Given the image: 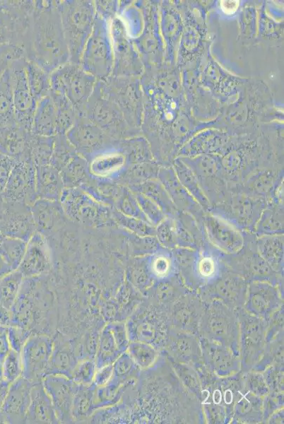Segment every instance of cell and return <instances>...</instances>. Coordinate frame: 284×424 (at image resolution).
I'll list each match as a JSON object with an SVG mask.
<instances>
[{"instance_id":"603a6c76","label":"cell","mask_w":284,"mask_h":424,"mask_svg":"<svg viewBox=\"0 0 284 424\" xmlns=\"http://www.w3.org/2000/svg\"><path fill=\"white\" fill-rule=\"evenodd\" d=\"M31 131L33 134L44 136L58 134L57 108L49 95L37 101Z\"/></svg>"},{"instance_id":"8d00e7d4","label":"cell","mask_w":284,"mask_h":424,"mask_svg":"<svg viewBox=\"0 0 284 424\" xmlns=\"http://www.w3.org/2000/svg\"><path fill=\"white\" fill-rule=\"evenodd\" d=\"M168 359L183 385L201 401V384L200 376L196 370L194 369V367L187 364L177 363L169 358Z\"/></svg>"},{"instance_id":"9c48e42d","label":"cell","mask_w":284,"mask_h":424,"mask_svg":"<svg viewBox=\"0 0 284 424\" xmlns=\"http://www.w3.org/2000/svg\"><path fill=\"white\" fill-rule=\"evenodd\" d=\"M82 115L114 139L122 136L125 130V119L122 112L104 92L98 80Z\"/></svg>"},{"instance_id":"9a60e30c","label":"cell","mask_w":284,"mask_h":424,"mask_svg":"<svg viewBox=\"0 0 284 424\" xmlns=\"http://www.w3.org/2000/svg\"><path fill=\"white\" fill-rule=\"evenodd\" d=\"M204 309L201 298L185 294L167 312L170 328L199 337V326Z\"/></svg>"},{"instance_id":"e0dca14e","label":"cell","mask_w":284,"mask_h":424,"mask_svg":"<svg viewBox=\"0 0 284 424\" xmlns=\"http://www.w3.org/2000/svg\"><path fill=\"white\" fill-rule=\"evenodd\" d=\"M283 305L276 286L265 281H253L247 288L243 308L249 313L268 322Z\"/></svg>"},{"instance_id":"6125c7cd","label":"cell","mask_w":284,"mask_h":424,"mask_svg":"<svg viewBox=\"0 0 284 424\" xmlns=\"http://www.w3.org/2000/svg\"><path fill=\"white\" fill-rule=\"evenodd\" d=\"M4 1H3V0H0V11H1V9H2L3 4H4Z\"/></svg>"},{"instance_id":"7a4b0ae2","label":"cell","mask_w":284,"mask_h":424,"mask_svg":"<svg viewBox=\"0 0 284 424\" xmlns=\"http://www.w3.org/2000/svg\"><path fill=\"white\" fill-rule=\"evenodd\" d=\"M34 2V11L23 44L25 59L51 74L69 62L61 20L60 1Z\"/></svg>"},{"instance_id":"bcb514c9","label":"cell","mask_w":284,"mask_h":424,"mask_svg":"<svg viewBox=\"0 0 284 424\" xmlns=\"http://www.w3.org/2000/svg\"><path fill=\"white\" fill-rule=\"evenodd\" d=\"M25 58L23 49L13 44L0 45V78L11 64L18 59Z\"/></svg>"},{"instance_id":"d590c367","label":"cell","mask_w":284,"mask_h":424,"mask_svg":"<svg viewBox=\"0 0 284 424\" xmlns=\"http://www.w3.org/2000/svg\"><path fill=\"white\" fill-rule=\"evenodd\" d=\"M112 379L122 385H125L133 379H137L141 370L126 351L116 359L112 363Z\"/></svg>"},{"instance_id":"f907efd6","label":"cell","mask_w":284,"mask_h":424,"mask_svg":"<svg viewBox=\"0 0 284 424\" xmlns=\"http://www.w3.org/2000/svg\"><path fill=\"white\" fill-rule=\"evenodd\" d=\"M119 351L124 353L126 351L129 343L126 324L122 321L113 322L107 324Z\"/></svg>"},{"instance_id":"d6a6232c","label":"cell","mask_w":284,"mask_h":424,"mask_svg":"<svg viewBox=\"0 0 284 424\" xmlns=\"http://www.w3.org/2000/svg\"><path fill=\"white\" fill-rule=\"evenodd\" d=\"M49 95L55 104L57 112L58 134H64L70 129L74 124L78 113L72 103L61 93L50 89Z\"/></svg>"},{"instance_id":"f35d334b","label":"cell","mask_w":284,"mask_h":424,"mask_svg":"<svg viewBox=\"0 0 284 424\" xmlns=\"http://www.w3.org/2000/svg\"><path fill=\"white\" fill-rule=\"evenodd\" d=\"M20 272H13L6 275L0 281V304L8 309L14 305L22 282Z\"/></svg>"},{"instance_id":"680465c9","label":"cell","mask_w":284,"mask_h":424,"mask_svg":"<svg viewBox=\"0 0 284 424\" xmlns=\"http://www.w3.org/2000/svg\"><path fill=\"white\" fill-rule=\"evenodd\" d=\"M10 384L3 378L0 379V412L7 396Z\"/></svg>"},{"instance_id":"7bdbcfd3","label":"cell","mask_w":284,"mask_h":424,"mask_svg":"<svg viewBox=\"0 0 284 424\" xmlns=\"http://www.w3.org/2000/svg\"><path fill=\"white\" fill-rule=\"evenodd\" d=\"M243 384L245 389L259 397H264L269 394V389L266 384L264 375L259 372L249 371L242 373Z\"/></svg>"},{"instance_id":"f6af8a7d","label":"cell","mask_w":284,"mask_h":424,"mask_svg":"<svg viewBox=\"0 0 284 424\" xmlns=\"http://www.w3.org/2000/svg\"><path fill=\"white\" fill-rule=\"evenodd\" d=\"M264 375L269 393L278 394L283 391V365L273 364L267 367Z\"/></svg>"},{"instance_id":"d4e9b609","label":"cell","mask_w":284,"mask_h":424,"mask_svg":"<svg viewBox=\"0 0 284 424\" xmlns=\"http://www.w3.org/2000/svg\"><path fill=\"white\" fill-rule=\"evenodd\" d=\"M263 418V400L247 391L243 384L239 397L235 401L232 420L236 423H254Z\"/></svg>"},{"instance_id":"e575fe53","label":"cell","mask_w":284,"mask_h":424,"mask_svg":"<svg viewBox=\"0 0 284 424\" xmlns=\"http://www.w3.org/2000/svg\"><path fill=\"white\" fill-rule=\"evenodd\" d=\"M126 351L142 370L151 367L159 357V351L141 341H129Z\"/></svg>"},{"instance_id":"484cf974","label":"cell","mask_w":284,"mask_h":424,"mask_svg":"<svg viewBox=\"0 0 284 424\" xmlns=\"http://www.w3.org/2000/svg\"><path fill=\"white\" fill-rule=\"evenodd\" d=\"M191 271L192 284L196 286L212 283L221 275V269L217 258L208 253L198 255L191 261Z\"/></svg>"},{"instance_id":"1f68e13d","label":"cell","mask_w":284,"mask_h":424,"mask_svg":"<svg viewBox=\"0 0 284 424\" xmlns=\"http://www.w3.org/2000/svg\"><path fill=\"white\" fill-rule=\"evenodd\" d=\"M125 160L123 153L112 148L95 156L91 161L90 170L95 175L105 177L121 169Z\"/></svg>"},{"instance_id":"816d5d0a","label":"cell","mask_w":284,"mask_h":424,"mask_svg":"<svg viewBox=\"0 0 284 424\" xmlns=\"http://www.w3.org/2000/svg\"><path fill=\"white\" fill-rule=\"evenodd\" d=\"M141 204L143 206L142 207L146 213V216L153 223L158 225L162 221L164 214L157 204L150 199L142 198Z\"/></svg>"},{"instance_id":"60d3db41","label":"cell","mask_w":284,"mask_h":424,"mask_svg":"<svg viewBox=\"0 0 284 424\" xmlns=\"http://www.w3.org/2000/svg\"><path fill=\"white\" fill-rule=\"evenodd\" d=\"M97 367L93 358L83 359L75 365L71 379L78 384L89 385L93 383Z\"/></svg>"},{"instance_id":"f546056e","label":"cell","mask_w":284,"mask_h":424,"mask_svg":"<svg viewBox=\"0 0 284 424\" xmlns=\"http://www.w3.org/2000/svg\"><path fill=\"white\" fill-rule=\"evenodd\" d=\"M122 353L108 324H106L100 331L96 344L94 360L97 369L112 364Z\"/></svg>"},{"instance_id":"ab89813d","label":"cell","mask_w":284,"mask_h":424,"mask_svg":"<svg viewBox=\"0 0 284 424\" xmlns=\"http://www.w3.org/2000/svg\"><path fill=\"white\" fill-rule=\"evenodd\" d=\"M124 386L111 379L105 385L96 387L94 396L95 411L116 404L119 400Z\"/></svg>"},{"instance_id":"8fae6325","label":"cell","mask_w":284,"mask_h":424,"mask_svg":"<svg viewBox=\"0 0 284 424\" xmlns=\"http://www.w3.org/2000/svg\"><path fill=\"white\" fill-rule=\"evenodd\" d=\"M8 69L16 122L28 132H32L37 102L29 88L25 70V59L20 58L13 61Z\"/></svg>"},{"instance_id":"c3c4849f","label":"cell","mask_w":284,"mask_h":424,"mask_svg":"<svg viewBox=\"0 0 284 424\" xmlns=\"http://www.w3.org/2000/svg\"><path fill=\"white\" fill-rule=\"evenodd\" d=\"M96 14L108 23L117 18L119 14V1H94Z\"/></svg>"},{"instance_id":"52a82bcc","label":"cell","mask_w":284,"mask_h":424,"mask_svg":"<svg viewBox=\"0 0 284 424\" xmlns=\"http://www.w3.org/2000/svg\"><path fill=\"white\" fill-rule=\"evenodd\" d=\"M97 79L78 64L68 62L50 74L51 90L66 95L78 115H82Z\"/></svg>"},{"instance_id":"7402d4cb","label":"cell","mask_w":284,"mask_h":424,"mask_svg":"<svg viewBox=\"0 0 284 424\" xmlns=\"http://www.w3.org/2000/svg\"><path fill=\"white\" fill-rule=\"evenodd\" d=\"M25 423H59L42 381L32 384Z\"/></svg>"},{"instance_id":"6da1fadb","label":"cell","mask_w":284,"mask_h":424,"mask_svg":"<svg viewBox=\"0 0 284 424\" xmlns=\"http://www.w3.org/2000/svg\"><path fill=\"white\" fill-rule=\"evenodd\" d=\"M145 406L157 423H194L201 420V401L177 376L168 358L158 357L143 370Z\"/></svg>"},{"instance_id":"f5cc1de1","label":"cell","mask_w":284,"mask_h":424,"mask_svg":"<svg viewBox=\"0 0 284 424\" xmlns=\"http://www.w3.org/2000/svg\"><path fill=\"white\" fill-rule=\"evenodd\" d=\"M180 182L200 201H204L203 195L201 194L200 189L196 179L191 172H177Z\"/></svg>"},{"instance_id":"6f0895ef","label":"cell","mask_w":284,"mask_h":424,"mask_svg":"<svg viewBox=\"0 0 284 424\" xmlns=\"http://www.w3.org/2000/svg\"><path fill=\"white\" fill-rule=\"evenodd\" d=\"M239 6L238 1H221L220 6L226 14H232L236 11Z\"/></svg>"},{"instance_id":"7dc6e473","label":"cell","mask_w":284,"mask_h":424,"mask_svg":"<svg viewBox=\"0 0 284 424\" xmlns=\"http://www.w3.org/2000/svg\"><path fill=\"white\" fill-rule=\"evenodd\" d=\"M6 335L11 350L20 353L24 344L31 335V331L20 326L13 325L8 327Z\"/></svg>"},{"instance_id":"91938a15","label":"cell","mask_w":284,"mask_h":424,"mask_svg":"<svg viewBox=\"0 0 284 424\" xmlns=\"http://www.w3.org/2000/svg\"><path fill=\"white\" fill-rule=\"evenodd\" d=\"M8 327L0 325V334L6 333Z\"/></svg>"},{"instance_id":"94428289","label":"cell","mask_w":284,"mask_h":424,"mask_svg":"<svg viewBox=\"0 0 284 424\" xmlns=\"http://www.w3.org/2000/svg\"><path fill=\"white\" fill-rule=\"evenodd\" d=\"M2 379V368L1 363H0V379Z\"/></svg>"},{"instance_id":"4dcf8cb0","label":"cell","mask_w":284,"mask_h":424,"mask_svg":"<svg viewBox=\"0 0 284 424\" xmlns=\"http://www.w3.org/2000/svg\"><path fill=\"white\" fill-rule=\"evenodd\" d=\"M25 70L30 92L36 102L49 95L50 74L36 63L25 59Z\"/></svg>"},{"instance_id":"4fadbf2b","label":"cell","mask_w":284,"mask_h":424,"mask_svg":"<svg viewBox=\"0 0 284 424\" xmlns=\"http://www.w3.org/2000/svg\"><path fill=\"white\" fill-rule=\"evenodd\" d=\"M65 136L78 151L87 155L94 154V158L114 148V139L83 115L78 116Z\"/></svg>"},{"instance_id":"cb8c5ba5","label":"cell","mask_w":284,"mask_h":424,"mask_svg":"<svg viewBox=\"0 0 284 424\" xmlns=\"http://www.w3.org/2000/svg\"><path fill=\"white\" fill-rule=\"evenodd\" d=\"M173 277L159 280L146 292V300L166 312L182 296L187 294L184 287L172 281Z\"/></svg>"},{"instance_id":"d6986e66","label":"cell","mask_w":284,"mask_h":424,"mask_svg":"<svg viewBox=\"0 0 284 424\" xmlns=\"http://www.w3.org/2000/svg\"><path fill=\"white\" fill-rule=\"evenodd\" d=\"M163 350L177 363L194 367L201 365L202 355L199 337L170 328Z\"/></svg>"},{"instance_id":"83f0119b","label":"cell","mask_w":284,"mask_h":424,"mask_svg":"<svg viewBox=\"0 0 284 424\" xmlns=\"http://www.w3.org/2000/svg\"><path fill=\"white\" fill-rule=\"evenodd\" d=\"M31 134L17 122L0 126V151L9 154L24 152Z\"/></svg>"},{"instance_id":"ee69618b","label":"cell","mask_w":284,"mask_h":424,"mask_svg":"<svg viewBox=\"0 0 284 424\" xmlns=\"http://www.w3.org/2000/svg\"><path fill=\"white\" fill-rule=\"evenodd\" d=\"M277 239H268L264 242L262 254L266 259L267 264H270L271 268L274 270L280 269L282 265V243L276 241Z\"/></svg>"},{"instance_id":"277c9868","label":"cell","mask_w":284,"mask_h":424,"mask_svg":"<svg viewBox=\"0 0 284 424\" xmlns=\"http://www.w3.org/2000/svg\"><path fill=\"white\" fill-rule=\"evenodd\" d=\"M203 302L199 336L229 348L239 357V324L236 310L218 300Z\"/></svg>"},{"instance_id":"ba28073f","label":"cell","mask_w":284,"mask_h":424,"mask_svg":"<svg viewBox=\"0 0 284 424\" xmlns=\"http://www.w3.org/2000/svg\"><path fill=\"white\" fill-rule=\"evenodd\" d=\"M239 324V358L241 370H253L263 356L268 322L247 312L243 307L235 310Z\"/></svg>"},{"instance_id":"9f6ffc18","label":"cell","mask_w":284,"mask_h":424,"mask_svg":"<svg viewBox=\"0 0 284 424\" xmlns=\"http://www.w3.org/2000/svg\"><path fill=\"white\" fill-rule=\"evenodd\" d=\"M11 348L6 333L0 334V363H2Z\"/></svg>"},{"instance_id":"5b68a950","label":"cell","mask_w":284,"mask_h":424,"mask_svg":"<svg viewBox=\"0 0 284 424\" xmlns=\"http://www.w3.org/2000/svg\"><path fill=\"white\" fill-rule=\"evenodd\" d=\"M129 317L125 324L130 341L144 342L163 350L170 329L165 310L145 299Z\"/></svg>"},{"instance_id":"ffe728a7","label":"cell","mask_w":284,"mask_h":424,"mask_svg":"<svg viewBox=\"0 0 284 424\" xmlns=\"http://www.w3.org/2000/svg\"><path fill=\"white\" fill-rule=\"evenodd\" d=\"M32 384L23 376L10 384L0 412V420L9 423H25Z\"/></svg>"},{"instance_id":"2e32d148","label":"cell","mask_w":284,"mask_h":424,"mask_svg":"<svg viewBox=\"0 0 284 424\" xmlns=\"http://www.w3.org/2000/svg\"><path fill=\"white\" fill-rule=\"evenodd\" d=\"M42 383L51 399L59 423H73L71 409L77 384L66 376L51 374L45 375Z\"/></svg>"},{"instance_id":"ac0fdd59","label":"cell","mask_w":284,"mask_h":424,"mask_svg":"<svg viewBox=\"0 0 284 424\" xmlns=\"http://www.w3.org/2000/svg\"><path fill=\"white\" fill-rule=\"evenodd\" d=\"M206 368L218 377L235 375L241 370L240 358L229 348L199 337Z\"/></svg>"},{"instance_id":"f1b7e54d","label":"cell","mask_w":284,"mask_h":424,"mask_svg":"<svg viewBox=\"0 0 284 424\" xmlns=\"http://www.w3.org/2000/svg\"><path fill=\"white\" fill-rule=\"evenodd\" d=\"M96 386L78 384L74 393L72 404V418L73 422L88 420L95 412L94 396Z\"/></svg>"},{"instance_id":"44dd1931","label":"cell","mask_w":284,"mask_h":424,"mask_svg":"<svg viewBox=\"0 0 284 424\" xmlns=\"http://www.w3.org/2000/svg\"><path fill=\"white\" fill-rule=\"evenodd\" d=\"M205 225L209 239L220 249L225 252L234 253L243 245V238L239 231L224 219L208 216Z\"/></svg>"},{"instance_id":"8992f818","label":"cell","mask_w":284,"mask_h":424,"mask_svg":"<svg viewBox=\"0 0 284 424\" xmlns=\"http://www.w3.org/2000/svg\"><path fill=\"white\" fill-rule=\"evenodd\" d=\"M110 23L95 15L93 31L84 47L80 66L97 80L108 78L113 67Z\"/></svg>"},{"instance_id":"7c38bea8","label":"cell","mask_w":284,"mask_h":424,"mask_svg":"<svg viewBox=\"0 0 284 424\" xmlns=\"http://www.w3.org/2000/svg\"><path fill=\"white\" fill-rule=\"evenodd\" d=\"M54 348V340L45 334H31L21 351L22 376L32 383L42 381Z\"/></svg>"},{"instance_id":"b9f144b4","label":"cell","mask_w":284,"mask_h":424,"mask_svg":"<svg viewBox=\"0 0 284 424\" xmlns=\"http://www.w3.org/2000/svg\"><path fill=\"white\" fill-rule=\"evenodd\" d=\"M1 368L2 378L9 383L21 377L23 367L20 353L11 350L1 363Z\"/></svg>"},{"instance_id":"681fc988","label":"cell","mask_w":284,"mask_h":424,"mask_svg":"<svg viewBox=\"0 0 284 424\" xmlns=\"http://www.w3.org/2000/svg\"><path fill=\"white\" fill-rule=\"evenodd\" d=\"M206 417L210 423H224L229 420L230 416L225 407L210 402L201 403Z\"/></svg>"},{"instance_id":"5bb4252c","label":"cell","mask_w":284,"mask_h":424,"mask_svg":"<svg viewBox=\"0 0 284 424\" xmlns=\"http://www.w3.org/2000/svg\"><path fill=\"white\" fill-rule=\"evenodd\" d=\"M248 286L238 276L220 275L201 290V298L205 302L218 300L226 306L237 310L244 307Z\"/></svg>"},{"instance_id":"836d02e7","label":"cell","mask_w":284,"mask_h":424,"mask_svg":"<svg viewBox=\"0 0 284 424\" xmlns=\"http://www.w3.org/2000/svg\"><path fill=\"white\" fill-rule=\"evenodd\" d=\"M16 123L9 69L0 78V126Z\"/></svg>"},{"instance_id":"30bf717a","label":"cell","mask_w":284,"mask_h":424,"mask_svg":"<svg viewBox=\"0 0 284 424\" xmlns=\"http://www.w3.org/2000/svg\"><path fill=\"white\" fill-rule=\"evenodd\" d=\"M34 8L32 0L4 1L0 11V45L13 44L23 48Z\"/></svg>"},{"instance_id":"db71d44e","label":"cell","mask_w":284,"mask_h":424,"mask_svg":"<svg viewBox=\"0 0 284 424\" xmlns=\"http://www.w3.org/2000/svg\"><path fill=\"white\" fill-rule=\"evenodd\" d=\"M113 375L112 364L105 365L96 370L93 384L96 387H102L107 384Z\"/></svg>"},{"instance_id":"11a10c76","label":"cell","mask_w":284,"mask_h":424,"mask_svg":"<svg viewBox=\"0 0 284 424\" xmlns=\"http://www.w3.org/2000/svg\"><path fill=\"white\" fill-rule=\"evenodd\" d=\"M0 325L8 327L14 325L13 316L11 310L0 304Z\"/></svg>"},{"instance_id":"74e56055","label":"cell","mask_w":284,"mask_h":424,"mask_svg":"<svg viewBox=\"0 0 284 424\" xmlns=\"http://www.w3.org/2000/svg\"><path fill=\"white\" fill-rule=\"evenodd\" d=\"M148 269L152 278L157 281L174 277L176 272L172 257L164 252H158L151 257Z\"/></svg>"},{"instance_id":"3957f363","label":"cell","mask_w":284,"mask_h":424,"mask_svg":"<svg viewBox=\"0 0 284 424\" xmlns=\"http://www.w3.org/2000/svg\"><path fill=\"white\" fill-rule=\"evenodd\" d=\"M59 11L69 62L79 64L84 47L93 28L96 15L94 1H60Z\"/></svg>"},{"instance_id":"4316f807","label":"cell","mask_w":284,"mask_h":424,"mask_svg":"<svg viewBox=\"0 0 284 424\" xmlns=\"http://www.w3.org/2000/svg\"><path fill=\"white\" fill-rule=\"evenodd\" d=\"M78 360L69 344L54 341L47 375H61L71 378V372Z\"/></svg>"}]
</instances>
